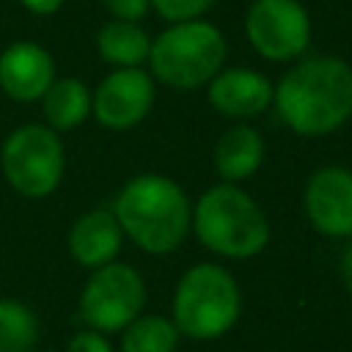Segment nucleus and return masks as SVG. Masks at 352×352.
Returning <instances> with one entry per match:
<instances>
[{
	"mask_svg": "<svg viewBox=\"0 0 352 352\" xmlns=\"http://www.w3.org/2000/svg\"><path fill=\"white\" fill-rule=\"evenodd\" d=\"M272 104L294 135H333L352 118V66L338 55L302 58L278 80Z\"/></svg>",
	"mask_w": 352,
	"mask_h": 352,
	"instance_id": "f257e3e1",
	"label": "nucleus"
},
{
	"mask_svg": "<svg viewBox=\"0 0 352 352\" xmlns=\"http://www.w3.org/2000/svg\"><path fill=\"white\" fill-rule=\"evenodd\" d=\"M0 168L19 195L47 198L63 179V140L47 124H22L3 140Z\"/></svg>",
	"mask_w": 352,
	"mask_h": 352,
	"instance_id": "423d86ee",
	"label": "nucleus"
},
{
	"mask_svg": "<svg viewBox=\"0 0 352 352\" xmlns=\"http://www.w3.org/2000/svg\"><path fill=\"white\" fill-rule=\"evenodd\" d=\"M113 214L140 250L151 256L173 253L190 234L192 204L182 184L162 173L132 176L113 201Z\"/></svg>",
	"mask_w": 352,
	"mask_h": 352,
	"instance_id": "f03ea898",
	"label": "nucleus"
},
{
	"mask_svg": "<svg viewBox=\"0 0 352 352\" xmlns=\"http://www.w3.org/2000/svg\"><path fill=\"white\" fill-rule=\"evenodd\" d=\"M19 6H22L25 11L36 14V16H50V14L60 11L63 0H19Z\"/></svg>",
	"mask_w": 352,
	"mask_h": 352,
	"instance_id": "4be33fe9",
	"label": "nucleus"
},
{
	"mask_svg": "<svg viewBox=\"0 0 352 352\" xmlns=\"http://www.w3.org/2000/svg\"><path fill=\"white\" fill-rule=\"evenodd\" d=\"M66 352H113V346L104 338V333H99V330H82V333H77V336L69 338Z\"/></svg>",
	"mask_w": 352,
	"mask_h": 352,
	"instance_id": "412c9836",
	"label": "nucleus"
},
{
	"mask_svg": "<svg viewBox=\"0 0 352 352\" xmlns=\"http://www.w3.org/2000/svg\"><path fill=\"white\" fill-rule=\"evenodd\" d=\"M154 104V77L140 66L113 69L91 91V116L113 132L138 126Z\"/></svg>",
	"mask_w": 352,
	"mask_h": 352,
	"instance_id": "1a4fd4ad",
	"label": "nucleus"
},
{
	"mask_svg": "<svg viewBox=\"0 0 352 352\" xmlns=\"http://www.w3.org/2000/svg\"><path fill=\"white\" fill-rule=\"evenodd\" d=\"M124 231L113 214V209H91L80 214L69 231V253L77 264L96 270L116 261L121 250Z\"/></svg>",
	"mask_w": 352,
	"mask_h": 352,
	"instance_id": "ddd939ff",
	"label": "nucleus"
},
{
	"mask_svg": "<svg viewBox=\"0 0 352 352\" xmlns=\"http://www.w3.org/2000/svg\"><path fill=\"white\" fill-rule=\"evenodd\" d=\"M242 297L234 275L220 264H192L173 292V324L192 341H212L239 319Z\"/></svg>",
	"mask_w": 352,
	"mask_h": 352,
	"instance_id": "39448f33",
	"label": "nucleus"
},
{
	"mask_svg": "<svg viewBox=\"0 0 352 352\" xmlns=\"http://www.w3.org/2000/svg\"><path fill=\"white\" fill-rule=\"evenodd\" d=\"M146 280L124 261L96 267L80 292V316L91 330L118 333L143 314Z\"/></svg>",
	"mask_w": 352,
	"mask_h": 352,
	"instance_id": "0eeeda50",
	"label": "nucleus"
},
{
	"mask_svg": "<svg viewBox=\"0 0 352 352\" xmlns=\"http://www.w3.org/2000/svg\"><path fill=\"white\" fill-rule=\"evenodd\" d=\"M102 6L110 11L113 19L138 22V19H143L146 11L151 8V0H102Z\"/></svg>",
	"mask_w": 352,
	"mask_h": 352,
	"instance_id": "aec40b11",
	"label": "nucleus"
},
{
	"mask_svg": "<svg viewBox=\"0 0 352 352\" xmlns=\"http://www.w3.org/2000/svg\"><path fill=\"white\" fill-rule=\"evenodd\" d=\"M206 85H209L206 88L209 104L220 116L236 121L261 116L264 110L272 107V96H275V85L270 82V77L245 66H223Z\"/></svg>",
	"mask_w": 352,
	"mask_h": 352,
	"instance_id": "9b49d317",
	"label": "nucleus"
},
{
	"mask_svg": "<svg viewBox=\"0 0 352 352\" xmlns=\"http://www.w3.org/2000/svg\"><path fill=\"white\" fill-rule=\"evenodd\" d=\"M214 0H151V8L165 19V22H190L201 19Z\"/></svg>",
	"mask_w": 352,
	"mask_h": 352,
	"instance_id": "6ab92c4d",
	"label": "nucleus"
},
{
	"mask_svg": "<svg viewBox=\"0 0 352 352\" xmlns=\"http://www.w3.org/2000/svg\"><path fill=\"white\" fill-rule=\"evenodd\" d=\"M245 38L264 60H297L311 44V16L300 0H253L245 11Z\"/></svg>",
	"mask_w": 352,
	"mask_h": 352,
	"instance_id": "6e6552de",
	"label": "nucleus"
},
{
	"mask_svg": "<svg viewBox=\"0 0 352 352\" xmlns=\"http://www.w3.org/2000/svg\"><path fill=\"white\" fill-rule=\"evenodd\" d=\"M55 82V58L36 41H14L0 52V88L16 102H36Z\"/></svg>",
	"mask_w": 352,
	"mask_h": 352,
	"instance_id": "f8f14e48",
	"label": "nucleus"
},
{
	"mask_svg": "<svg viewBox=\"0 0 352 352\" xmlns=\"http://www.w3.org/2000/svg\"><path fill=\"white\" fill-rule=\"evenodd\" d=\"M338 272H341L344 286H346V289H349V294H352V236H349V242H346V248H344V253H341Z\"/></svg>",
	"mask_w": 352,
	"mask_h": 352,
	"instance_id": "5701e85b",
	"label": "nucleus"
},
{
	"mask_svg": "<svg viewBox=\"0 0 352 352\" xmlns=\"http://www.w3.org/2000/svg\"><path fill=\"white\" fill-rule=\"evenodd\" d=\"M190 231L223 258H253L270 242V220L261 204L231 182L212 184L198 195Z\"/></svg>",
	"mask_w": 352,
	"mask_h": 352,
	"instance_id": "7ed1b4c3",
	"label": "nucleus"
},
{
	"mask_svg": "<svg viewBox=\"0 0 352 352\" xmlns=\"http://www.w3.org/2000/svg\"><path fill=\"white\" fill-rule=\"evenodd\" d=\"M264 154H267L264 138L253 126L236 124L228 126L214 143V170L223 182L239 184L261 168Z\"/></svg>",
	"mask_w": 352,
	"mask_h": 352,
	"instance_id": "4468645a",
	"label": "nucleus"
},
{
	"mask_svg": "<svg viewBox=\"0 0 352 352\" xmlns=\"http://www.w3.org/2000/svg\"><path fill=\"white\" fill-rule=\"evenodd\" d=\"M302 206L308 223L330 239L352 236V170L341 165H324L305 182Z\"/></svg>",
	"mask_w": 352,
	"mask_h": 352,
	"instance_id": "9d476101",
	"label": "nucleus"
},
{
	"mask_svg": "<svg viewBox=\"0 0 352 352\" xmlns=\"http://www.w3.org/2000/svg\"><path fill=\"white\" fill-rule=\"evenodd\" d=\"M38 341V319L19 300L0 297V352H30Z\"/></svg>",
	"mask_w": 352,
	"mask_h": 352,
	"instance_id": "a211bd4d",
	"label": "nucleus"
},
{
	"mask_svg": "<svg viewBox=\"0 0 352 352\" xmlns=\"http://www.w3.org/2000/svg\"><path fill=\"white\" fill-rule=\"evenodd\" d=\"M179 327L160 314H140L124 327L121 352H176Z\"/></svg>",
	"mask_w": 352,
	"mask_h": 352,
	"instance_id": "f3484780",
	"label": "nucleus"
},
{
	"mask_svg": "<svg viewBox=\"0 0 352 352\" xmlns=\"http://www.w3.org/2000/svg\"><path fill=\"white\" fill-rule=\"evenodd\" d=\"M44 121L55 132H69L91 116V88L77 77H55L41 96Z\"/></svg>",
	"mask_w": 352,
	"mask_h": 352,
	"instance_id": "2eb2a0df",
	"label": "nucleus"
},
{
	"mask_svg": "<svg viewBox=\"0 0 352 352\" xmlns=\"http://www.w3.org/2000/svg\"><path fill=\"white\" fill-rule=\"evenodd\" d=\"M228 44L217 25L204 19L170 22L151 38L148 66L151 77L173 91H195L206 85L226 66Z\"/></svg>",
	"mask_w": 352,
	"mask_h": 352,
	"instance_id": "20e7f679",
	"label": "nucleus"
},
{
	"mask_svg": "<svg viewBox=\"0 0 352 352\" xmlns=\"http://www.w3.org/2000/svg\"><path fill=\"white\" fill-rule=\"evenodd\" d=\"M151 50V36L138 25V22H124V19H110L96 30V52L102 60L110 66H140L148 60Z\"/></svg>",
	"mask_w": 352,
	"mask_h": 352,
	"instance_id": "dca6fc26",
	"label": "nucleus"
}]
</instances>
